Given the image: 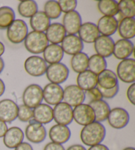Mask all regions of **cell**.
Returning a JSON list of instances; mask_svg holds the SVG:
<instances>
[{
    "label": "cell",
    "mask_w": 135,
    "mask_h": 150,
    "mask_svg": "<svg viewBox=\"0 0 135 150\" xmlns=\"http://www.w3.org/2000/svg\"><path fill=\"white\" fill-rule=\"evenodd\" d=\"M105 136V126L96 121L84 126L80 133V140L82 144L89 147L102 144Z\"/></svg>",
    "instance_id": "6da1fadb"
},
{
    "label": "cell",
    "mask_w": 135,
    "mask_h": 150,
    "mask_svg": "<svg viewBox=\"0 0 135 150\" xmlns=\"http://www.w3.org/2000/svg\"><path fill=\"white\" fill-rule=\"evenodd\" d=\"M25 47L28 52L33 54L43 53L49 45V42L44 33L31 31L24 40Z\"/></svg>",
    "instance_id": "7a4b0ae2"
},
{
    "label": "cell",
    "mask_w": 135,
    "mask_h": 150,
    "mask_svg": "<svg viewBox=\"0 0 135 150\" xmlns=\"http://www.w3.org/2000/svg\"><path fill=\"white\" fill-rule=\"evenodd\" d=\"M28 33L26 22L22 19H15L7 28V37L10 42L15 45L22 42Z\"/></svg>",
    "instance_id": "3957f363"
},
{
    "label": "cell",
    "mask_w": 135,
    "mask_h": 150,
    "mask_svg": "<svg viewBox=\"0 0 135 150\" xmlns=\"http://www.w3.org/2000/svg\"><path fill=\"white\" fill-rule=\"evenodd\" d=\"M43 100V89L38 84H30L25 88L22 93L23 104L30 108H34Z\"/></svg>",
    "instance_id": "277c9868"
},
{
    "label": "cell",
    "mask_w": 135,
    "mask_h": 150,
    "mask_svg": "<svg viewBox=\"0 0 135 150\" xmlns=\"http://www.w3.org/2000/svg\"><path fill=\"white\" fill-rule=\"evenodd\" d=\"M48 79L52 83L60 85L68 79L69 69L63 63L50 64L46 72Z\"/></svg>",
    "instance_id": "5b68a950"
},
{
    "label": "cell",
    "mask_w": 135,
    "mask_h": 150,
    "mask_svg": "<svg viewBox=\"0 0 135 150\" xmlns=\"http://www.w3.org/2000/svg\"><path fill=\"white\" fill-rule=\"evenodd\" d=\"M117 77L125 83H133L135 81V60L127 58L121 60L117 67Z\"/></svg>",
    "instance_id": "8992f818"
},
{
    "label": "cell",
    "mask_w": 135,
    "mask_h": 150,
    "mask_svg": "<svg viewBox=\"0 0 135 150\" xmlns=\"http://www.w3.org/2000/svg\"><path fill=\"white\" fill-rule=\"evenodd\" d=\"M25 135L31 143L40 144L46 139L47 131L43 125L32 119L25 128Z\"/></svg>",
    "instance_id": "52a82bcc"
},
{
    "label": "cell",
    "mask_w": 135,
    "mask_h": 150,
    "mask_svg": "<svg viewBox=\"0 0 135 150\" xmlns=\"http://www.w3.org/2000/svg\"><path fill=\"white\" fill-rule=\"evenodd\" d=\"M24 68L27 73L32 77H40L46 74L48 64L40 56H31L26 59Z\"/></svg>",
    "instance_id": "ba28073f"
},
{
    "label": "cell",
    "mask_w": 135,
    "mask_h": 150,
    "mask_svg": "<svg viewBox=\"0 0 135 150\" xmlns=\"http://www.w3.org/2000/svg\"><path fill=\"white\" fill-rule=\"evenodd\" d=\"M73 120L80 126H86L95 121V114L88 104L82 103L72 108Z\"/></svg>",
    "instance_id": "9c48e42d"
},
{
    "label": "cell",
    "mask_w": 135,
    "mask_h": 150,
    "mask_svg": "<svg viewBox=\"0 0 135 150\" xmlns=\"http://www.w3.org/2000/svg\"><path fill=\"white\" fill-rule=\"evenodd\" d=\"M108 124L111 128L120 130L126 127L129 122L130 116L127 110L121 107L111 109L107 118Z\"/></svg>",
    "instance_id": "30bf717a"
},
{
    "label": "cell",
    "mask_w": 135,
    "mask_h": 150,
    "mask_svg": "<svg viewBox=\"0 0 135 150\" xmlns=\"http://www.w3.org/2000/svg\"><path fill=\"white\" fill-rule=\"evenodd\" d=\"M85 99V92L77 85H68L63 89V102L72 108L82 104Z\"/></svg>",
    "instance_id": "8fae6325"
},
{
    "label": "cell",
    "mask_w": 135,
    "mask_h": 150,
    "mask_svg": "<svg viewBox=\"0 0 135 150\" xmlns=\"http://www.w3.org/2000/svg\"><path fill=\"white\" fill-rule=\"evenodd\" d=\"M53 120L58 125L68 126L73 120L72 108L62 101L53 108Z\"/></svg>",
    "instance_id": "7c38bea8"
},
{
    "label": "cell",
    "mask_w": 135,
    "mask_h": 150,
    "mask_svg": "<svg viewBox=\"0 0 135 150\" xmlns=\"http://www.w3.org/2000/svg\"><path fill=\"white\" fill-rule=\"evenodd\" d=\"M63 89L60 85L50 83L43 89V100L50 106H55L63 101Z\"/></svg>",
    "instance_id": "4fadbf2b"
},
{
    "label": "cell",
    "mask_w": 135,
    "mask_h": 150,
    "mask_svg": "<svg viewBox=\"0 0 135 150\" xmlns=\"http://www.w3.org/2000/svg\"><path fill=\"white\" fill-rule=\"evenodd\" d=\"M19 106L14 100L6 99L0 100V119L6 123H11L17 118Z\"/></svg>",
    "instance_id": "5bb4252c"
},
{
    "label": "cell",
    "mask_w": 135,
    "mask_h": 150,
    "mask_svg": "<svg viewBox=\"0 0 135 150\" xmlns=\"http://www.w3.org/2000/svg\"><path fill=\"white\" fill-rule=\"evenodd\" d=\"M61 47L64 53L74 56L83 50L84 43L77 35H67L61 42Z\"/></svg>",
    "instance_id": "9a60e30c"
},
{
    "label": "cell",
    "mask_w": 135,
    "mask_h": 150,
    "mask_svg": "<svg viewBox=\"0 0 135 150\" xmlns=\"http://www.w3.org/2000/svg\"><path fill=\"white\" fill-rule=\"evenodd\" d=\"M63 26L68 35H76L82 25V18L77 11L67 13L63 17Z\"/></svg>",
    "instance_id": "2e32d148"
},
{
    "label": "cell",
    "mask_w": 135,
    "mask_h": 150,
    "mask_svg": "<svg viewBox=\"0 0 135 150\" xmlns=\"http://www.w3.org/2000/svg\"><path fill=\"white\" fill-rule=\"evenodd\" d=\"M114 44L115 42L110 37L100 35L94 42V50L98 54L103 58H109L113 54Z\"/></svg>",
    "instance_id": "e0dca14e"
},
{
    "label": "cell",
    "mask_w": 135,
    "mask_h": 150,
    "mask_svg": "<svg viewBox=\"0 0 135 150\" xmlns=\"http://www.w3.org/2000/svg\"><path fill=\"white\" fill-rule=\"evenodd\" d=\"M25 134L21 128L17 126H13L8 128L3 137L5 146L9 149H15L24 140Z\"/></svg>",
    "instance_id": "ac0fdd59"
},
{
    "label": "cell",
    "mask_w": 135,
    "mask_h": 150,
    "mask_svg": "<svg viewBox=\"0 0 135 150\" xmlns=\"http://www.w3.org/2000/svg\"><path fill=\"white\" fill-rule=\"evenodd\" d=\"M78 35V37L83 42L91 44L95 42L100 34L95 23L86 22L80 26Z\"/></svg>",
    "instance_id": "d6986e66"
},
{
    "label": "cell",
    "mask_w": 135,
    "mask_h": 150,
    "mask_svg": "<svg viewBox=\"0 0 135 150\" xmlns=\"http://www.w3.org/2000/svg\"><path fill=\"white\" fill-rule=\"evenodd\" d=\"M48 134L51 142L62 145L69 140L71 136V132L68 126L56 124L51 126Z\"/></svg>",
    "instance_id": "ffe728a7"
},
{
    "label": "cell",
    "mask_w": 135,
    "mask_h": 150,
    "mask_svg": "<svg viewBox=\"0 0 135 150\" xmlns=\"http://www.w3.org/2000/svg\"><path fill=\"white\" fill-rule=\"evenodd\" d=\"M134 44L131 40L119 39L114 44L113 54L117 59L123 60L132 55L134 52Z\"/></svg>",
    "instance_id": "44dd1931"
},
{
    "label": "cell",
    "mask_w": 135,
    "mask_h": 150,
    "mask_svg": "<svg viewBox=\"0 0 135 150\" xmlns=\"http://www.w3.org/2000/svg\"><path fill=\"white\" fill-rule=\"evenodd\" d=\"M77 86L84 92L98 86V76L89 69L79 73L77 77Z\"/></svg>",
    "instance_id": "7402d4cb"
},
{
    "label": "cell",
    "mask_w": 135,
    "mask_h": 150,
    "mask_svg": "<svg viewBox=\"0 0 135 150\" xmlns=\"http://www.w3.org/2000/svg\"><path fill=\"white\" fill-rule=\"evenodd\" d=\"M118 20L115 17L102 16L98 20L97 27L100 34L106 37H111L117 30Z\"/></svg>",
    "instance_id": "603a6c76"
},
{
    "label": "cell",
    "mask_w": 135,
    "mask_h": 150,
    "mask_svg": "<svg viewBox=\"0 0 135 150\" xmlns=\"http://www.w3.org/2000/svg\"><path fill=\"white\" fill-rule=\"evenodd\" d=\"M33 119L41 125H47L53 120V108L44 103H41L33 108Z\"/></svg>",
    "instance_id": "cb8c5ba5"
},
{
    "label": "cell",
    "mask_w": 135,
    "mask_h": 150,
    "mask_svg": "<svg viewBox=\"0 0 135 150\" xmlns=\"http://www.w3.org/2000/svg\"><path fill=\"white\" fill-rule=\"evenodd\" d=\"M45 34L49 42L59 45L65 37L67 33L63 25L59 23H53L49 26Z\"/></svg>",
    "instance_id": "d4e9b609"
},
{
    "label": "cell",
    "mask_w": 135,
    "mask_h": 150,
    "mask_svg": "<svg viewBox=\"0 0 135 150\" xmlns=\"http://www.w3.org/2000/svg\"><path fill=\"white\" fill-rule=\"evenodd\" d=\"M43 59L47 64L59 63L63 59L64 52L60 45L50 44L43 52Z\"/></svg>",
    "instance_id": "484cf974"
},
{
    "label": "cell",
    "mask_w": 135,
    "mask_h": 150,
    "mask_svg": "<svg viewBox=\"0 0 135 150\" xmlns=\"http://www.w3.org/2000/svg\"><path fill=\"white\" fill-rule=\"evenodd\" d=\"M119 85L118 78L115 72L106 69L98 75V87L104 89H110Z\"/></svg>",
    "instance_id": "4316f807"
},
{
    "label": "cell",
    "mask_w": 135,
    "mask_h": 150,
    "mask_svg": "<svg viewBox=\"0 0 135 150\" xmlns=\"http://www.w3.org/2000/svg\"><path fill=\"white\" fill-rule=\"evenodd\" d=\"M118 33L122 39L131 40L135 36L134 18H124L118 23Z\"/></svg>",
    "instance_id": "83f0119b"
},
{
    "label": "cell",
    "mask_w": 135,
    "mask_h": 150,
    "mask_svg": "<svg viewBox=\"0 0 135 150\" xmlns=\"http://www.w3.org/2000/svg\"><path fill=\"white\" fill-rule=\"evenodd\" d=\"M92 108L95 114V121L98 122H104L107 120L111 108L108 103L103 99L96 101H90L88 103Z\"/></svg>",
    "instance_id": "f1b7e54d"
},
{
    "label": "cell",
    "mask_w": 135,
    "mask_h": 150,
    "mask_svg": "<svg viewBox=\"0 0 135 150\" xmlns=\"http://www.w3.org/2000/svg\"><path fill=\"white\" fill-rule=\"evenodd\" d=\"M50 24V19L44 11H38L30 18V25L33 31L44 33Z\"/></svg>",
    "instance_id": "f546056e"
},
{
    "label": "cell",
    "mask_w": 135,
    "mask_h": 150,
    "mask_svg": "<svg viewBox=\"0 0 135 150\" xmlns=\"http://www.w3.org/2000/svg\"><path fill=\"white\" fill-rule=\"evenodd\" d=\"M89 57L84 52L78 53L72 56L71 59V66L75 73H81L88 69Z\"/></svg>",
    "instance_id": "4dcf8cb0"
},
{
    "label": "cell",
    "mask_w": 135,
    "mask_h": 150,
    "mask_svg": "<svg viewBox=\"0 0 135 150\" xmlns=\"http://www.w3.org/2000/svg\"><path fill=\"white\" fill-rule=\"evenodd\" d=\"M98 9L103 16L115 17L119 13L118 2L115 0H101L98 2Z\"/></svg>",
    "instance_id": "1f68e13d"
},
{
    "label": "cell",
    "mask_w": 135,
    "mask_h": 150,
    "mask_svg": "<svg viewBox=\"0 0 135 150\" xmlns=\"http://www.w3.org/2000/svg\"><path fill=\"white\" fill-rule=\"evenodd\" d=\"M88 68L98 76L101 72L107 69V62L105 58L102 56L96 54H93L88 59Z\"/></svg>",
    "instance_id": "d6a6232c"
},
{
    "label": "cell",
    "mask_w": 135,
    "mask_h": 150,
    "mask_svg": "<svg viewBox=\"0 0 135 150\" xmlns=\"http://www.w3.org/2000/svg\"><path fill=\"white\" fill-rule=\"evenodd\" d=\"M38 11V4L33 0L20 1L18 6V12L23 17L31 18Z\"/></svg>",
    "instance_id": "836d02e7"
},
{
    "label": "cell",
    "mask_w": 135,
    "mask_h": 150,
    "mask_svg": "<svg viewBox=\"0 0 135 150\" xmlns=\"http://www.w3.org/2000/svg\"><path fill=\"white\" fill-rule=\"evenodd\" d=\"M15 20V13L11 7H0V29H6Z\"/></svg>",
    "instance_id": "e575fe53"
},
{
    "label": "cell",
    "mask_w": 135,
    "mask_h": 150,
    "mask_svg": "<svg viewBox=\"0 0 135 150\" xmlns=\"http://www.w3.org/2000/svg\"><path fill=\"white\" fill-rule=\"evenodd\" d=\"M118 9L121 20L124 18H134L135 2L132 0H121L118 2Z\"/></svg>",
    "instance_id": "d590c367"
},
{
    "label": "cell",
    "mask_w": 135,
    "mask_h": 150,
    "mask_svg": "<svg viewBox=\"0 0 135 150\" xmlns=\"http://www.w3.org/2000/svg\"><path fill=\"white\" fill-rule=\"evenodd\" d=\"M44 12L50 19H57L61 16V11L58 1L50 0L46 2L44 7Z\"/></svg>",
    "instance_id": "8d00e7d4"
},
{
    "label": "cell",
    "mask_w": 135,
    "mask_h": 150,
    "mask_svg": "<svg viewBox=\"0 0 135 150\" xmlns=\"http://www.w3.org/2000/svg\"><path fill=\"white\" fill-rule=\"evenodd\" d=\"M17 118L22 122H29L33 119V109L24 104L19 105Z\"/></svg>",
    "instance_id": "74e56055"
},
{
    "label": "cell",
    "mask_w": 135,
    "mask_h": 150,
    "mask_svg": "<svg viewBox=\"0 0 135 150\" xmlns=\"http://www.w3.org/2000/svg\"><path fill=\"white\" fill-rule=\"evenodd\" d=\"M58 3L61 12L65 13V14L75 11L77 7V1L76 0H59Z\"/></svg>",
    "instance_id": "f35d334b"
},
{
    "label": "cell",
    "mask_w": 135,
    "mask_h": 150,
    "mask_svg": "<svg viewBox=\"0 0 135 150\" xmlns=\"http://www.w3.org/2000/svg\"><path fill=\"white\" fill-rule=\"evenodd\" d=\"M100 91L101 92V94L102 95L103 98L108 99H111L115 97L119 91V85H117L116 87L110 89H104L102 88H100L98 87Z\"/></svg>",
    "instance_id": "ab89813d"
},
{
    "label": "cell",
    "mask_w": 135,
    "mask_h": 150,
    "mask_svg": "<svg viewBox=\"0 0 135 150\" xmlns=\"http://www.w3.org/2000/svg\"><path fill=\"white\" fill-rule=\"evenodd\" d=\"M85 95L86 97L89 98L90 101H96V100H102L103 99L101 92L97 87L93 88V89L89 90V91H86Z\"/></svg>",
    "instance_id": "60d3db41"
},
{
    "label": "cell",
    "mask_w": 135,
    "mask_h": 150,
    "mask_svg": "<svg viewBox=\"0 0 135 150\" xmlns=\"http://www.w3.org/2000/svg\"><path fill=\"white\" fill-rule=\"evenodd\" d=\"M127 97L129 101L132 105H135V84L134 83H131V85L128 87L127 91Z\"/></svg>",
    "instance_id": "b9f144b4"
},
{
    "label": "cell",
    "mask_w": 135,
    "mask_h": 150,
    "mask_svg": "<svg viewBox=\"0 0 135 150\" xmlns=\"http://www.w3.org/2000/svg\"><path fill=\"white\" fill-rule=\"evenodd\" d=\"M44 150H65V149L63 146V145L51 142L44 146Z\"/></svg>",
    "instance_id": "7bdbcfd3"
},
{
    "label": "cell",
    "mask_w": 135,
    "mask_h": 150,
    "mask_svg": "<svg viewBox=\"0 0 135 150\" xmlns=\"http://www.w3.org/2000/svg\"><path fill=\"white\" fill-rule=\"evenodd\" d=\"M14 150H34L32 146L28 142H22L21 144L17 146Z\"/></svg>",
    "instance_id": "ee69618b"
},
{
    "label": "cell",
    "mask_w": 135,
    "mask_h": 150,
    "mask_svg": "<svg viewBox=\"0 0 135 150\" xmlns=\"http://www.w3.org/2000/svg\"><path fill=\"white\" fill-rule=\"evenodd\" d=\"M7 130H8V127H7V123L0 119V138H3Z\"/></svg>",
    "instance_id": "f6af8a7d"
},
{
    "label": "cell",
    "mask_w": 135,
    "mask_h": 150,
    "mask_svg": "<svg viewBox=\"0 0 135 150\" xmlns=\"http://www.w3.org/2000/svg\"><path fill=\"white\" fill-rule=\"evenodd\" d=\"M87 150H110V149H109V147L108 146H106L105 145L100 144L96 145V146L90 147Z\"/></svg>",
    "instance_id": "bcb514c9"
},
{
    "label": "cell",
    "mask_w": 135,
    "mask_h": 150,
    "mask_svg": "<svg viewBox=\"0 0 135 150\" xmlns=\"http://www.w3.org/2000/svg\"><path fill=\"white\" fill-rule=\"evenodd\" d=\"M65 150H87L85 147L80 144H73L70 146Z\"/></svg>",
    "instance_id": "7dc6e473"
},
{
    "label": "cell",
    "mask_w": 135,
    "mask_h": 150,
    "mask_svg": "<svg viewBox=\"0 0 135 150\" xmlns=\"http://www.w3.org/2000/svg\"><path fill=\"white\" fill-rule=\"evenodd\" d=\"M6 91V85L1 79H0V97H1L4 95Z\"/></svg>",
    "instance_id": "c3c4849f"
},
{
    "label": "cell",
    "mask_w": 135,
    "mask_h": 150,
    "mask_svg": "<svg viewBox=\"0 0 135 150\" xmlns=\"http://www.w3.org/2000/svg\"><path fill=\"white\" fill-rule=\"evenodd\" d=\"M5 50H6V48H5V45H4L3 42H1V41H0V57L4 54Z\"/></svg>",
    "instance_id": "681fc988"
},
{
    "label": "cell",
    "mask_w": 135,
    "mask_h": 150,
    "mask_svg": "<svg viewBox=\"0 0 135 150\" xmlns=\"http://www.w3.org/2000/svg\"><path fill=\"white\" fill-rule=\"evenodd\" d=\"M5 67V63L4 59L0 57V74L3 71Z\"/></svg>",
    "instance_id": "f907efd6"
},
{
    "label": "cell",
    "mask_w": 135,
    "mask_h": 150,
    "mask_svg": "<svg viewBox=\"0 0 135 150\" xmlns=\"http://www.w3.org/2000/svg\"><path fill=\"white\" fill-rule=\"evenodd\" d=\"M123 150H135V148L133 147H127L124 148Z\"/></svg>",
    "instance_id": "816d5d0a"
}]
</instances>
